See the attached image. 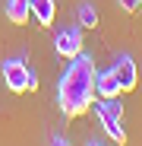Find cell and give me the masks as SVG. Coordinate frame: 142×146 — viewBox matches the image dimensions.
Here are the masks:
<instances>
[{
	"mask_svg": "<svg viewBox=\"0 0 142 146\" xmlns=\"http://www.w3.org/2000/svg\"><path fill=\"white\" fill-rule=\"evenodd\" d=\"M95 60L88 54H76L69 60V67L63 70V76L57 83V105L63 111V117H79L92 108L95 102Z\"/></svg>",
	"mask_w": 142,
	"mask_h": 146,
	"instance_id": "cell-1",
	"label": "cell"
},
{
	"mask_svg": "<svg viewBox=\"0 0 142 146\" xmlns=\"http://www.w3.org/2000/svg\"><path fill=\"white\" fill-rule=\"evenodd\" d=\"M0 73H3V83L10 92H35L38 80H35V70L22 60V57H7L0 64Z\"/></svg>",
	"mask_w": 142,
	"mask_h": 146,
	"instance_id": "cell-2",
	"label": "cell"
},
{
	"mask_svg": "<svg viewBox=\"0 0 142 146\" xmlns=\"http://www.w3.org/2000/svg\"><path fill=\"white\" fill-rule=\"evenodd\" d=\"M54 48H57V54L66 57V60H73L79 51H82V26H73V29H60L54 35Z\"/></svg>",
	"mask_w": 142,
	"mask_h": 146,
	"instance_id": "cell-3",
	"label": "cell"
},
{
	"mask_svg": "<svg viewBox=\"0 0 142 146\" xmlns=\"http://www.w3.org/2000/svg\"><path fill=\"white\" fill-rule=\"evenodd\" d=\"M111 70H114L117 83H120V92H133V89H136V83H139V70H136V60H133L130 54H123Z\"/></svg>",
	"mask_w": 142,
	"mask_h": 146,
	"instance_id": "cell-4",
	"label": "cell"
},
{
	"mask_svg": "<svg viewBox=\"0 0 142 146\" xmlns=\"http://www.w3.org/2000/svg\"><path fill=\"white\" fill-rule=\"evenodd\" d=\"M120 95V83H117L114 70L95 73V99H117Z\"/></svg>",
	"mask_w": 142,
	"mask_h": 146,
	"instance_id": "cell-5",
	"label": "cell"
},
{
	"mask_svg": "<svg viewBox=\"0 0 142 146\" xmlns=\"http://www.w3.org/2000/svg\"><path fill=\"white\" fill-rule=\"evenodd\" d=\"M29 7H32V16L38 19L41 29L54 26V19H57V3L54 0H29Z\"/></svg>",
	"mask_w": 142,
	"mask_h": 146,
	"instance_id": "cell-6",
	"label": "cell"
},
{
	"mask_svg": "<svg viewBox=\"0 0 142 146\" xmlns=\"http://www.w3.org/2000/svg\"><path fill=\"white\" fill-rule=\"evenodd\" d=\"M7 19L13 22V26H26V22L32 19L29 0H7Z\"/></svg>",
	"mask_w": 142,
	"mask_h": 146,
	"instance_id": "cell-7",
	"label": "cell"
},
{
	"mask_svg": "<svg viewBox=\"0 0 142 146\" xmlns=\"http://www.w3.org/2000/svg\"><path fill=\"white\" fill-rule=\"evenodd\" d=\"M95 114H98V121L104 117H123V105L117 102V99H98V105H92Z\"/></svg>",
	"mask_w": 142,
	"mask_h": 146,
	"instance_id": "cell-8",
	"label": "cell"
},
{
	"mask_svg": "<svg viewBox=\"0 0 142 146\" xmlns=\"http://www.w3.org/2000/svg\"><path fill=\"white\" fill-rule=\"evenodd\" d=\"M101 127H104V133H107L117 146H123V143H126V130H123V124H120V117H104V121H101Z\"/></svg>",
	"mask_w": 142,
	"mask_h": 146,
	"instance_id": "cell-9",
	"label": "cell"
},
{
	"mask_svg": "<svg viewBox=\"0 0 142 146\" xmlns=\"http://www.w3.org/2000/svg\"><path fill=\"white\" fill-rule=\"evenodd\" d=\"M79 26L82 29H98V10L92 3H82L79 7Z\"/></svg>",
	"mask_w": 142,
	"mask_h": 146,
	"instance_id": "cell-10",
	"label": "cell"
},
{
	"mask_svg": "<svg viewBox=\"0 0 142 146\" xmlns=\"http://www.w3.org/2000/svg\"><path fill=\"white\" fill-rule=\"evenodd\" d=\"M117 3H120V10H126V13L142 10V0H117Z\"/></svg>",
	"mask_w": 142,
	"mask_h": 146,
	"instance_id": "cell-11",
	"label": "cell"
},
{
	"mask_svg": "<svg viewBox=\"0 0 142 146\" xmlns=\"http://www.w3.org/2000/svg\"><path fill=\"white\" fill-rule=\"evenodd\" d=\"M51 146H69V143H66L63 137H54V143H51Z\"/></svg>",
	"mask_w": 142,
	"mask_h": 146,
	"instance_id": "cell-12",
	"label": "cell"
},
{
	"mask_svg": "<svg viewBox=\"0 0 142 146\" xmlns=\"http://www.w3.org/2000/svg\"><path fill=\"white\" fill-rule=\"evenodd\" d=\"M88 146H104V143H98V140H92V143H88Z\"/></svg>",
	"mask_w": 142,
	"mask_h": 146,
	"instance_id": "cell-13",
	"label": "cell"
}]
</instances>
